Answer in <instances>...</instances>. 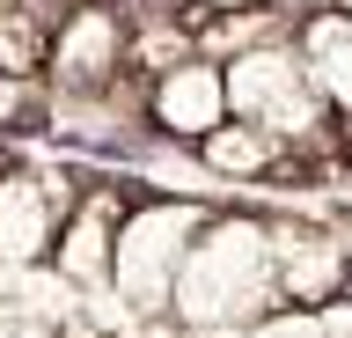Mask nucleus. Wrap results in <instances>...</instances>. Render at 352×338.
<instances>
[{"label": "nucleus", "instance_id": "6e6552de", "mask_svg": "<svg viewBox=\"0 0 352 338\" xmlns=\"http://www.w3.org/2000/svg\"><path fill=\"white\" fill-rule=\"evenodd\" d=\"M118 221H125V199L110 184H88L74 213H66L59 243H52V272H59L74 294H110V257H118Z\"/></svg>", "mask_w": 352, "mask_h": 338}, {"label": "nucleus", "instance_id": "f03ea898", "mask_svg": "<svg viewBox=\"0 0 352 338\" xmlns=\"http://www.w3.org/2000/svg\"><path fill=\"white\" fill-rule=\"evenodd\" d=\"M228 103H235V118H250V125H264V133H279L294 155H323L330 133H338V111H330L323 89L308 81L294 30L228 59Z\"/></svg>", "mask_w": 352, "mask_h": 338}, {"label": "nucleus", "instance_id": "f257e3e1", "mask_svg": "<svg viewBox=\"0 0 352 338\" xmlns=\"http://www.w3.org/2000/svg\"><path fill=\"white\" fill-rule=\"evenodd\" d=\"M279 309V257H272V213L213 206L191 257L176 272L169 324L191 338H235L242 324Z\"/></svg>", "mask_w": 352, "mask_h": 338}, {"label": "nucleus", "instance_id": "9b49d317", "mask_svg": "<svg viewBox=\"0 0 352 338\" xmlns=\"http://www.w3.org/2000/svg\"><path fill=\"white\" fill-rule=\"evenodd\" d=\"M235 338H330V331H323V309H294V302H279L272 316L242 324Z\"/></svg>", "mask_w": 352, "mask_h": 338}, {"label": "nucleus", "instance_id": "7ed1b4c3", "mask_svg": "<svg viewBox=\"0 0 352 338\" xmlns=\"http://www.w3.org/2000/svg\"><path fill=\"white\" fill-rule=\"evenodd\" d=\"M213 206L206 199H132L125 221H118V257H110V302L125 316H169L176 272L191 257L198 228H206Z\"/></svg>", "mask_w": 352, "mask_h": 338}, {"label": "nucleus", "instance_id": "423d86ee", "mask_svg": "<svg viewBox=\"0 0 352 338\" xmlns=\"http://www.w3.org/2000/svg\"><path fill=\"white\" fill-rule=\"evenodd\" d=\"M235 103H228V59L213 52H191V59H176L147 81V133L176 140V147H198V140L228 125Z\"/></svg>", "mask_w": 352, "mask_h": 338}, {"label": "nucleus", "instance_id": "39448f33", "mask_svg": "<svg viewBox=\"0 0 352 338\" xmlns=\"http://www.w3.org/2000/svg\"><path fill=\"white\" fill-rule=\"evenodd\" d=\"M74 199H81V184L66 177V169L0 162V279L52 265V243H59Z\"/></svg>", "mask_w": 352, "mask_h": 338}, {"label": "nucleus", "instance_id": "1a4fd4ad", "mask_svg": "<svg viewBox=\"0 0 352 338\" xmlns=\"http://www.w3.org/2000/svg\"><path fill=\"white\" fill-rule=\"evenodd\" d=\"M191 162L206 177H220V184H264V177H286L301 155H294L279 133L250 125V118H228V125H213V133L191 147Z\"/></svg>", "mask_w": 352, "mask_h": 338}, {"label": "nucleus", "instance_id": "20e7f679", "mask_svg": "<svg viewBox=\"0 0 352 338\" xmlns=\"http://www.w3.org/2000/svg\"><path fill=\"white\" fill-rule=\"evenodd\" d=\"M132 81V15L118 0H66L44 52V89L52 96H103Z\"/></svg>", "mask_w": 352, "mask_h": 338}, {"label": "nucleus", "instance_id": "9d476101", "mask_svg": "<svg viewBox=\"0 0 352 338\" xmlns=\"http://www.w3.org/2000/svg\"><path fill=\"white\" fill-rule=\"evenodd\" d=\"M294 45H301L308 81L338 111V125H352V8H308V15H294Z\"/></svg>", "mask_w": 352, "mask_h": 338}, {"label": "nucleus", "instance_id": "0eeeda50", "mask_svg": "<svg viewBox=\"0 0 352 338\" xmlns=\"http://www.w3.org/2000/svg\"><path fill=\"white\" fill-rule=\"evenodd\" d=\"M272 257H279V302H294V309H323V302L352 294V250L323 221L272 213Z\"/></svg>", "mask_w": 352, "mask_h": 338}, {"label": "nucleus", "instance_id": "f8f14e48", "mask_svg": "<svg viewBox=\"0 0 352 338\" xmlns=\"http://www.w3.org/2000/svg\"><path fill=\"white\" fill-rule=\"evenodd\" d=\"M0 338H59V324H44V316L22 309V302H0Z\"/></svg>", "mask_w": 352, "mask_h": 338}]
</instances>
